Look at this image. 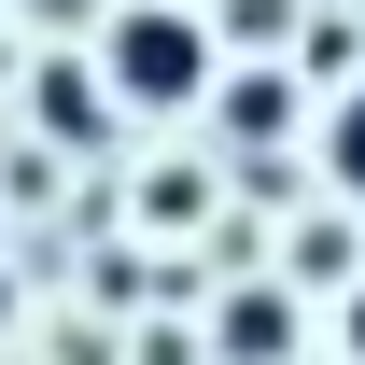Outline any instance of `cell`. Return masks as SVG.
Listing matches in <instances>:
<instances>
[{
	"instance_id": "6",
	"label": "cell",
	"mask_w": 365,
	"mask_h": 365,
	"mask_svg": "<svg viewBox=\"0 0 365 365\" xmlns=\"http://www.w3.org/2000/svg\"><path fill=\"white\" fill-rule=\"evenodd\" d=\"M140 225H155V239L211 225V182H197V169H155V182H140Z\"/></svg>"
},
{
	"instance_id": "10",
	"label": "cell",
	"mask_w": 365,
	"mask_h": 365,
	"mask_svg": "<svg viewBox=\"0 0 365 365\" xmlns=\"http://www.w3.org/2000/svg\"><path fill=\"white\" fill-rule=\"evenodd\" d=\"M0 85H14V29H0Z\"/></svg>"
},
{
	"instance_id": "2",
	"label": "cell",
	"mask_w": 365,
	"mask_h": 365,
	"mask_svg": "<svg viewBox=\"0 0 365 365\" xmlns=\"http://www.w3.org/2000/svg\"><path fill=\"white\" fill-rule=\"evenodd\" d=\"M29 127H43V155H98V140H113L98 56H43V71H29Z\"/></svg>"
},
{
	"instance_id": "8",
	"label": "cell",
	"mask_w": 365,
	"mask_h": 365,
	"mask_svg": "<svg viewBox=\"0 0 365 365\" xmlns=\"http://www.w3.org/2000/svg\"><path fill=\"white\" fill-rule=\"evenodd\" d=\"M140 365H211V337H197V323H155V337H140Z\"/></svg>"
},
{
	"instance_id": "5",
	"label": "cell",
	"mask_w": 365,
	"mask_h": 365,
	"mask_svg": "<svg viewBox=\"0 0 365 365\" xmlns=\"http://www.w3.org/2000/svg\"><path fill=\"white\" fill-rule=\"evenodd\" d=\"M323 182H337V197H365V71L337 85V113H323Z\"/></svg>"
},
{
	"instance_id": "11",
	"label": "cell",
	"mask_w": 365,
	"mask_h": 365,
	"mask_svg": "<svg viewBox=\"0 0 365 365\" xmlns=\"http://www.w3.org/2000/svg\"><path fill=\"white\" fill-rule=\"evenodd\" d=\"M0 323H14V281H0Z\"/></svg>"
},
{
	"instance_id": "4",
	"label": "cell",
	"mask_w": 365,
	"mask_h": 365,
	"mask_svg": "<svg viewBox=\"0 0 365 365\" xmlns=\"http://www.w3.org/2000/svg\"><path fill=\"white\" fill-rule=\"evenodd\" d=\"M211 127H225V140H253V155H267V140L295 127V71H225V85H211Z\"/></svg>"
},
{
	"instance_id": "7",
	"label": "cell",
	"mask_w": 365,
	"mask_h": 365,
	"mask_svg": "<svg viewBox=\"0 0 365 365\" xmlns=\"http://www.w3.org/2000/svg\"><path fill=\"white\" fill-rule=\"evenodd\" d=\"M211 43H295V0H225Z\"/></svg>"
},
{
	"instance_id": "1",
	"label": "cell",
	"mask_w": 365,
	"mask_h": 365,
	"mask_svg": "<svg viewBox=\"0 0 365 365\" xmlns=\"http://www.w3.org/2000/svg\"><path fill=\"white\" fill-rule=\"evenodd\" d=\"M98 85H113V113H211L225 43H211L197 0H127V14L98 29Z\"/></svg>"
},
{
	"instance_id": "3",
	"label": "cell",
	"mask_w": 365,
	"mask_h": 365,
	"mask_svg": "<svg viewBox=\"0 0 365 365\" xmlns=\"http://www.w3.org/2000/svg\"><path fill=\"white\" fill-rule=\"evenodd\" d=\"M197 337H211V365H295V295L281 281H239Z\"/></svg>"
},
{
	"instance_id": "9",
	"label": "cell",
	"mask_w": 365,
	"mask_h": 365,
	"mask_svg": "<svg viewBox=\"0 0 365 365\" xmlns=\"http://www.w3.org/2000/svg\"><path fill=\"white\" fill-rule=\"evenodd\" d=\"M337 365H365V281L337 295Z\"/></svg>"
}]
</instances>
